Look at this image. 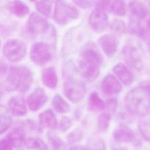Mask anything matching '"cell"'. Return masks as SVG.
I'll list each match as a JSON object with an SVG mask.
<instances>
[{"label":"cell","mask_w":150,"mask_h":150,"mask_svg":"<svg viewBox=\"0 0 150 150\" xmlns=\"http://www.w3.org/2000/svg\"><path fill=\"white\" fill-rule=\"evenodd\" d=\"M103 62V56L98 48L93 43H88L83 48L80 55L79 72L86 80L91 82L98 76Z\"/></svg>","instance_id":"cell-1"},{"label":"cell","mask_w":150,"mask_h":150,"mask_svg":"<svg viewBox=\"0 0 150 150\" xmlns=\"http://www.w3.org/2000/svg\"><path fill=\"white\" fill-rule=\"evenodd\" d=\"M32 83V73L26 66L17 65L9 69L6 80L8 90L25 93L30 88Z\"/></svg>","instance_id":"cell-2"},{"label":"cell","mask_w":150,"mask_h":150,"mask_svg":"<svg viewBox=\"0 0 150 150\" xmlns=\"http://www.w3.org/2000/svg\"><path fill=\"white\" fill-rule=\"evenodd\" d=\"M125 104L127 110L132 114L145 116L150 108V97L138 86L127 93L125 97Z\"/></svg>","instance_id":"cell-3"},{"label":"cell","mask_w":150,"mask_h":150,"mask_svg":"<svg viewBox=\"0 0 150 150\" xmlns=\"http://www.w3.org/2000/svg\"><path fill=\"white\" fill-rule=\"evenodd\" d=\"M79 16V11L70 3L64 1L55 2L53 17L58 25H64Z\"/></svg>","instance_id":"cell-4"},{"label":"cell","mask_w":150,"mask_h":150,"mask_svg":"<svg viewBox=\"0 0 150 150\" xmlns=\"http://www.w3.org/2000/svg\"><path fill=\"white\" fill-rule=\"evenodd\" d=\"M2 52L6 59L13 63L22 60L27 53L25 43L18 39H11L4 44Z\"/></svg>","instance_id":"cell-5"},{"label":"cell","mask_w":150,"mask_h":150,"mask_svg":"<svg viewBox=\"0 0 150 150\" xmlns=\"http://www.w3.org/2000/svg\"><path fill=\"white\" fill-rule=\"evenodd\" d=\"M122 55L127 64L132 69L139 70L142 68L141 48L138 43L131 41L123 47Z\"/></svg>","instance_id":"cell-6"},{"label":"cell","mask_w":150,"mask_h":150,"mask_svg":"<svg viewBox=\"0 0 150 150\" xmlns=\"http://www.w3.org/2000/svg\"><path fill=\"white\" fill-rule=\"evenodd\" d=\"M86 89L84 84L80 81L67 77L63 86V93L65 97L74 103L81 101L85 96Z\"/></svg>","instance_id":"cell-7"},{"label":"cell","mask_w":150,"mask_h":150,"mask_svg":"<svg viewBox=\"0 0 150 150\" xmlns=\"http://www.w3.org/2000/svg\"><path fill=\"white\" fill-rule=\"evenodd\" d=\"M29 56L32 62L37 66L46 64L52 58V52L49 46L44 42L33 43L30 49Z\"/></svg>","instance_id":"cell-8"},{"label":"cell","mask_w":150,"mask_h":150,"mask_svg":"<svg viewBox=\"0 0 150 150\" xmlns=\"http://www.w3.org/2000/svg\"><path fill=\"white\" fill-rule=\"evenodd\" d=\"M28 31L33 35H39L47 33L50 28L47 21L36 12H32L29 16L27 25Z\"/></svg>","instance_id":"cell-9"},{"label":"cell","mask_w":150,"mask_h":150,"mask_svg":"<svg viewBox=\"0 0 150 150\" xmlns=\"http://www.w3.org/2000/svg\"><path fill=\"white\" fill-rule=\"evenodd\" d=\"M108 17L107 13L97 9L93 10L88 18L90 26L97 32L104 30L108 26Z\"/></svg>","instance_id":"cell-10"},{"label":"cell","mask_w":150,"mask_h":150,"mask_svg":"<svg viewBox=\"0 0 150 150\" xmlns=\"http://www.w3.org/2000/svg\"><path fill=\"white\" fill-rule=\"evenodd\" d=\"M47 101V97L45 90L40 87H38L28 97L27 104L30 111H37L43 107Z\"/></svg>","instance_id":"cell-11"},{"label":"cell","mask_w":150,"mask_h":150,"mask_svg":"<svg viewBox=\"0 0 150 150\" xmlns=\"http://www.w3.org/2000/svg\"><path fill=\"white\" fill-rule=\"evenodd\" d=\"M26 131L19 125L11 129L6 135L5 138L13 148H19L25 145L27 139Z\"/></svg>","instance_id":"cell-12"},{"label":"cell","mask_w":150,"mask_h":150,"mask_svg":"<svg viewBox=\"0 0 150 150\" xmlns=\"http://www.w3.org/2000/svg\"><path fill=\"white\" fill-rule=\"evenodd\" d=\"M8 106L12 115L15 117H22L27 112L25 100L21 95L12 96L8 101Z\"/></svg>","instance_id":"cell-13"},{"label":"cell","mask_w":150,"mask_h":150,"mask_svg":"<svg viewBox=\"0 0 150 150\" xmlns=\"http://www.w3.org/2000/svg\"><path fill=\"white\" fill-rule=\"evenodd\" d=\"M103 91L108 96H112L120 93L122 87L120 81L112 75L108 74L103 79L101 83Z\"/></svg>","instance_id":"cell-14"},{"label":"cell","mask_w":150,"mask_h":150,"mask_svg":"<svg viewBox=\"0 0 150 150\" xmlns=\"http://www.w3.org/2000/svg\"><path fill=\"white\" fill-rule=\"evenodd\" d=\"M38 121L39 126L42 130L43 128L54 130L57 127L56 116L50 108H48L41 112L38 116Z\"/></svg>","instance_id":"cell-15"},{"label":"cell","mask_w":150,"mask_h":150,"mask_svg":"<svg viewBox=\"0 0 150 150\" xmlns=\"http://www.w3.org/2000/svg\"><path fill=\"white\" fill-rule=\"evenodd\" d=\"M98 43L108 56H113L117 50V41L112 35L105 34L101 36L98 40Z\"/></svg>","instance_id":"cell-16"},{"label":"cell","mask_w":150,"mask_h":150,"mask_svg":"<svg viewBox=\"0 0 150 150\" xmlns=\"http://www.w3.org/2000/svg\"><path fill=\"white\" fill-rule=\"evenodd\" d=\"M114 139L119 143H128L133 141L135 139L134 132L126 125H119L113 131Z\"/></svg>","instance_id":"cell-17"},{"label":"cell","mask_w":150,"mask_h":150,"mask_svg":"<svg viewBox=\"0 0 150 150\" xmlns=\"http://www.w3.org/2000/svg\"><path fill=\"white\" fill-rule=\"evenodd\" d=\"M113 71L120 81L125 86L130 85L134 80L133 74L121 63H119L114 66Z\"/></svg>","instance_id":"cell-18"},{"label":"cell","mask_w":150,"mask_h":150,"mask_svg":"<svg viewBox=\"0 0 150 150\" xmlns=\"http://www.w3.org/2000/svg\"><path fill=\"white\" fill-rule=\"evenodd\" d=\"M42 82L45 86L53 89L57 85V76L53 67H49L43 70L41 74Z\"/></svg>","instance_id":"cell-19"},{"label":"cell","mask_w":150,"mask_h":150,"mask_svg":"<svg viewBox=\"0 0 150 150\" xmlns=\"http://www.w3.org/2000/svg\"><path fill=\"white\" fill-rule=\"evenodd\" d=\"M7 8L11 13L18 18H24L29 12V7L24 2L20 1L8 2Z\"/></svg>","instance_id":"cell-20"},{"label":"cell","mask_w":150,"mask_h":150,"mask_svg":"<svg viewBox=\"0 0 150 150\" xmlns=\"http://www.w3.org/2000/svg\"><path fill=\"white\" fill-rule=\"evenodd\" d=\"M12 123L13 119L9 109L4 105L0 104V135L8 130Z\"/></svg>","instance_id":"cell-21"},{"label":"cell","mask_w":150,"mask_h":150,"mask_svg":"<svg viewBox=\"0 0 150 150\" xmlns=\"http://www.w3.org/2000/svg\"><path fill=\"white\" fill-rule=\"evenodd\" d=\"M129 10L131 13L138 18H144L147 16L149 11L146 6L141 1H131L129 4Z\"/></svg>","instance_id":"cell-22"},{"label":"cell","mask_w":150,"mask_h":150,"mask_svg":"<svg viewBox=\"0 0 150 150\" xmlns=\"http://www.w3.org/2000/svg\"><path fill=\"white\" fill-rule=\"evenodd\" d=\"M52 105L54 110L59 114H65L70 111V105L60 95H55L53 97Z\"/></svg>","instance_id":"cell-23"},{"label":"cell","mask_w":150,"mask_h":150,"mask_svg":"<svg viewBox=\"0 0 150 150\" xmlns=\"http://www.w3.org/2000/svg\"><path fill=\"white\" fill-rule=\"evenodd\" d=\"M88 107L91 111H100L105 108V103L98 94L93 91L90 93L88 100Z\"/></svg>","instance_id":"cell-24"},{"label":"cell","mask_w":150,"mask_h":150,"mask_svg":"<svg viewBox=\"0 0 150 150\" xmlns=\"http://www.w3.org/2000/svg\"><path fill=\"white\" fill-rule=\"evenodd\" d=\"M47 138L52 150H67L64 141L55 132L49 131Z\"/></svg>","instance_id":"cell-25"},{"label":"cell","mask_w":150,"mask_h":150,"mask_svg":"<svg viewBox=\"0 0 150 150\" xmlns=\"http://www.w3.org/2000/svg\"><path fill=\"white\" fill-rule=\"evenodd\" d=\"M129 31L135 36L140 38H144L146 35V29L142 25L141 22L136 18H131L129 22Z\"/></svg>","instance_id":"cell-26"},{"label":"cell","mask_w":150,"mask_h":150,"mask_svg":"<svg viewBox=\"0 0 150 150\" xmlns=\"http://www.w3.org/2000/svg\"><path fill=\"white\" fill-rule=\"evenodd\" d=\"M25 146L28 149L35 150H49L47 144L38 137L27 138Z\"/></svg>","instance_id":"cell-27"},{"label":"cell","mask_w":150,"mask_h":150,"mask_svg":"<svg viewBox=\"0 0 150 150\" xmlns=\"http://www.w3.org/2000/svg\"><path fill=\"white\" fill-rule=\"evenodd\" d=\"M53 3V2L51 1H37L35 2V7L40 14L48 18L51 15Z\"/></svg>","instance_id":"cell-28"},{"label":"cell","mask_w":150,"mask_h":150,"mask_svg":"<svg viewBox=\"0 0 150 150\" xmlns=\"http://www.w3.org/2000/svg\"><path fill=\"white\" fill-rule=\"evenodd\" d=\"M84 137L83 130L79 128H76L68 134L66 137V141L69 145H72L80 142Z\"/></svg>","instance_id":"cell-29"},{"label":"cell","mask_w":150,"mask_h":150,"mask_svg":"<svg viewBox=\"0 0 150 150\" xmlns=\"http://www.w3.org/2000/svg\"><path fill=\"white\" fill-rule=\"evenodd\" d=\"M138 129L145 141L150 142V120H141L138 124Z\"/></svg>","instance_id":"cell-30"},{"label":"cell","mask_w":150,"mask_h":150,"mask_svg":"<svg viewBox=\"0 0 150 150\" xmlns=\"http://www.w3.org/2000/svg\"><path fill=\"white\" fill-rule=\"evenodd\" d=\"M110 10L117 16H123L126 13V7L125 2L122 1H111Z\"/></svg>","instance_id":"cell-31"},{"label":"cell","mask_w":150,"mask_h":150,"mask_svg":"<svg viewBox=\"0 0 150 150\" xmlns=\"http://www.w3.org/2000/svg\"><path fill=\"white\" fill-rule=\"evenodd\" d=\"M111 115L108 112H103L98 117L97 127L102 132L106 131L109 127Z\"/></svg>","instance_id":"cell-32"},{"label":"cell","mask_w":150,"mask_h":150,"mask_svg":"<svg viewBox=\"0 0 150 150\" xmlns=\"http://www.w3.org/2000/svg\"><path fill=\"white\" fill-rule=\"evenodd\" d=\"M111 29L115 33L121 34L126 31V26L124 22L120 19L115 18L110 23Z\"/></svg>","instance_id":"cell-33"},{"label":"cell","mask_w":150,"mask_h":150,"mask_svg":"<svg viewBox=\"0 0 150 150\" xmlns=\"http://www.w3.org/2000/svg\"><path fill=\"white\" fill-rule=\"evenodd\" d=\"M73 125L71 119L67 116H63L61 117L59 121V128L62 132H66L69 130Z\"/></svg>","instance_id":"cell-34"},{"label":"cell","mask_w":150,"mask_h":150,"mask_svg":"<svg viewBox=\"0 0 150 150\" xmlns=\"http://www.w3.org/2000/svg\"><path fill=\"white\" fill-rule=\"evenodd\" d=\"M118 106V101L115 98H111L108 99L105 104V108L107 109L108 113H114L116 111Z\"/></svg>","instance_id":"cell-35"},{"label":"cell","mask_w":150,"mask_h":150,"mask_svg":"<svg viewBox=\"0 0 150 150\" xmlns=\"http://www.w3.org/2000/svg\"><path fill=\"white\" fill-rule=\"evenodd\" d=\"M93 3L95 5L96 9L101 10L105 12V11L110 9L111 1H94Z\"/></svg>","instance_id":"cell-36"},{"label":"cell","mask_w":150,"mask_h":150,"mask_svg":"<svg viewBox=\"0 0 150 150\" xmlns=\"http://www.w3.org/2000/svg\"><path fill=\"white\" fill-rule=\"evenodd\" d=\"M0 150H13V147L5 138L0 139Z\"/></svg>","instance_id":"cell-37"},{"label":"cell","mask_w":150,"mask_h":150,"mask_svg":"<svg viewBox=\"0 0 150 150\" xmlns=\"http://www.w3.org/2000/svg\"><path fill=\"white\" fill-rule=\"evenodd\" d=\"M8 66L7 63L2 58H0V77H3L8 71Z\"/></svg>","instance_id":"cell-38"},{"label":"cell","mask_w":150,"mask_h":150,"mask_svg":"<svg viewBox=\"0 0 150 150\" xmlns=\"http://www.w3.org/2000/svg\"><path fill=\"white\" fill-rule=\"evenodd\" d=\"M73 2L76 5L82 8H88L91 7L93 4V1H75Z\"/></svg>","instance_id":"cell-39"},{"label":"cell","mask_w":150,"mask_h":150,"mask_svg":"<svg viewBox=\"0 0 150 150\" xmlns=\"http://www.w3.org/2000/svg\"><path fill=\"white\" fill-rule=\"evenodd\" d=\"M138 86L142 88L150 97V81H143Z\"/></svg>","instance_id":"cell-40"},{"label":"cell","mask_w":150,"mask_h":150,"mask_svg":"<svg viewBox=\"0 0 150 150\" xmlns=\"http://www.w3.org/2000/svg\"><path fill=\"white\" fill-rule=\"evenodd\" d=\"M69 150H88L86 146L80 145H76L71 146Z\"/></svg>","instance_id":"cell-41"},{"label":"cell","mask_w":150,"mask_h":150,"mask_svg":"<svg viewBox=\"0 0 150 150\" xmlns=\"http://www.w3.org/2000/svg\"><path fill=\"white\" fill-rule=\"evenodd\" d=\"M111 150H128L125 147L121 146H114Z\"/></svg>","instance_id":"cell-42"},{"label":"cell","mask_w":150,"mask_h":150,"mask_svg":"<svg viewBox=\"0 0 150 150\" xmlns=\"http://www.w3.org/2000/svg\"><path fill=\"white\" fill-rule=\"evenodd\" d=\"M4 89L2 84H0V100L4 96Z\"/></svg>","instance_id":"cell-43"},{"label":"cell","mask_w":150,"mask_h":150,"mask_svg":"<svg viewBox=\"0 0 150 150\" xmlns=\"http://www.w3.org/2000/svg\"><path fill=\"white\" fill-rule=\"evenodd\" d=\"M148 48L149 52L150 53V36L148 37Z\"/></svg>","instance_id":"cell-44"},{"label":"cell","mask_w":150,"mask_h":150,"mask_svg":"<svg viewBox=\"0 0 150 150\" xmlns=\"http://www.w3.org/2000/svg\"><path fill=\"white\" fill-rule=\"evenodd\" d=\"M148 29L150 30V18L148 21Z\"/></svg>","instance_id":"cell-45"},{"label":"cell","mask_w":150,"mask_h":150,"mask_svg":"<svg viewBox=\"0 0 150 150\" xmlns=\"http://www.w3.org/2000/svg\"><path fill=\"white\" fill-rule=\"evenodd\" d=\"M17 150H24V149H23L22 148H18Z\"/></svg>","instance_id":"cell-46"},{"label":"cell","mask_w":150,"mask_h":150,"mask_svg":"<svg viewBox=\"0 0 150 150\" xmlns=\"http://www.w3.org/2000/svg\"><path fill=\"white\" fill-rule=\"evenodd\" d=\"M0 46H1V40H0Z\"/></svg>","instance_id":"cell-47"}]
</instances>
